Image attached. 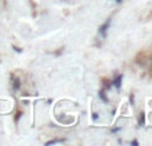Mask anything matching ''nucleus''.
Wrapping results in <instances>:
<instances>
[{"label":"nucleus","instance_id":"6e6552de","mask_svg":"<svg viewBox=\"0 0 152 146\" xmlns=\"http://www.w3.org/2000/svg\"><path fill=\"white\" fill-rule=\"evenodd\" d=\"M116 2H117V3H120V2H121V0H116Z\"/></svg>","mask_w":152,"mask_h":146},{"label":"nucleus","instance_id":"39448f33","mask_svg":"<svg viewBox=\"0 0 152 146\" xmlns=\"http://www.w3.org/2000/svg\"><path fill=\"white\" fill-rule=\"evenodd\" d=\"M57 142H59V141H57V139H53V141H50V142H47V143H46V145H47V146H48V145H52V143H57Z\"/></svg>","mask_w":152,"mask_h":146},{"label":"nucleus","instance_id":"20e7f679","mask_svg":"<svg viewBox=\"0 0 152 146\" xmlns=\"http://www.w3.org/2000/svg\"><path fill=\"white\" fill-rule=\"evenodd\" d=\"M19 86H20V84H19V80H15V84H13V88H15V89H19Z\"/></svg>","mask_w":152,"mask_h":146},{"label":"nucleus","instance_id":"f257e3e1","mask_svg":"<svg viewBox=\"0 0 152 146\" xmlns=\"http://www.w3.org/2000/svg\"><path fill=\"white\" fill-rule=\"evenodd\" d=\"M139 123L144 125V113H140V118H139Z\"/></svg>","mask_w":152,"mask_h":146},{"label":"nucleus","instance_id":"0eeeda50","mask_svg":"<svg viewBox=\"0 0 152 146\" xmlns=\"http://www.w3.org/2000/svg\"><path fill=\"white\" fill-rule=\"evenodd\" d=\"M20 116H21V113H20V112H19V113H17V116H16V118H15V120H16V121H17V120H19V118H20Z\"/></svg>","mask_w":152,"mask_h":146},{"label":"nucleus","instance_id":"423d86ee","mask_svg":"<svg viewBox=\"0 0 152 146\" xmlns=\"http://www.w3.org/2000/svg\"><path fill=\"white\" fill-rule=\"evenodd\" d=\"M100 97H101V98H103V100H104V101H105V102H107V101H108V100H107V97H105V96H104V93H103V92H100Z\"/></svg>","mask_w":152,"mask_h":146},{"label":"nucleus","instance_id":"7ed1b4c3","mask_svg":"<svg viewBox=\"0 0 152 146\" xmlns=\"http://www.w3.org/2000/svg\"><path fill=\"white\" fill-rule=\"evenodd\" d=\"M120 80H121V77H117V78H116V81H115V85H116L117 88L120 86Z\"/></svg>","mask_w":152,"mask_h":146},{"label":"nucleus","instance_id":"f03ea898","mask_svg":"<svg viewBox=\"0 0 152 146\" xmlns=\"http://www.w3.org/2000/svg\"><path fill=\"white\" fill-rule=\"evenodd\" d=\"M108 25H110V23H105V24H104V25H103V27L100 28V31L103 32V35L105 33V29H107V27H108Z\"/></svg>","mask_w":152,"mask_h":146}]
</instances>
